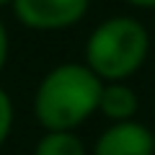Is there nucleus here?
<instances>
[{
    "label": "nucleus",
    "mask_w": 155,
    "mask_h": 155,
    "mask_svg": "<svg viewBox=\"0 0 155 155\" xmlns=\"http://www.w3.org/2000/svg\"><path fill=\"white\" fill-rule=\"evenodd\" d=\"M104 80L85 62H60L34 88L31 111L44 132H75L98 114Z\"/></svg>",
    "instance_id": "1"
},
{
    "label": "nucleus",
    "mask_w": 155,
    "mask_h": 155,
    "mask_svg": "<svg viewBox=\"0 0 155 155\" xmlns=\"http://www.w3.org/2000/svg\"><path fill=\"white\" fill-rule=\"evenodd\" d=\"M150 49L147 26L134 16L119 13L93 26L83 44V62L104 83H129L145 67Z\"/></svg>",
    "instance_id": "2"
},
{
    "label": "nucleus",
    "mask_w": 155,
    "mask_h": 155,
    "mask_svg": "<svg viewBox=\"0 0 155 155\" xmlns=\"http://www.w3.org/2000/svg\"><path fill=\"white\" fill-rule=\"evenodd\" d=\"M16 21L36 34H60L78 26L91 11V0H13Z\"/></svg>",
    "instance_id": "3"
},
{
    "label": "nucleus",
    "mask_w": 155,
    "mask_h": 155,
    "mask_svg": "<svg viewBox=\"0 0 155 155\" xmlns=\"http://www.w3.org/2000/svg\"><path fill=\"white\" fill-rule=\"evenodd\" d=\"M91 155H155V134L137 119L109 124L96 137Z\"/></svg>",
    "instance_id": "4"
},
{
    "label": "nucleus",
    "mask_w": 155,
    "mask_h": 155,
    "mask_svg": "<svg viewBox=\"0 0 155 155\" xmlns=\"http://www.w3.org/2000/svg\"><path fill=\"white\" fill-rule=\"evenodd\" d=\"M98 114L109 124L132 122L140 114V96L129 83H104L98 98Z\"/></svg>",
    "instance_id": "5"
},
{
    "label": "nucleus",
    "mask_w": 155,
    "mask_h": 155,
    "mask_svg": "<svg viewBox=\"0 0 155 155\" xmlns=\"http://www.w3.org/2000/svg\"><path fill=\"white\" fill-rule=\"evenodd\" d=\"M31 155H91L78 132H44Z\"/></svg>",
    "instance_id": "6"
},
{
    "label": "nucleus",
    "mask_w": 155,
    "mask_h": 155,
    "mask_svg": "<svg viewBox=\"0 0 155 155\" xmlns=\"http://www.w3.org/2000/svg\"><path fill=\"white\" fill-rule=\"evenodd\" d=\"M13 124H16V104H13L11 93L0 85V147L8 142Z\"/></svg>",
    "instance_id": "7"
},
{
    "label": "nucleus",
    "mask_w": 155,
    "mask_h": 155,
    "mask_svg": "<svg viewBox=\"0 0 155 155\" xmlns=\"http://www.w3.org/2000/svg\"><path fill=\"white\" fill-rule=\"evenodd\" d=\"M8 57H11V34H8V26L5 21L0 18V75L8 65Z\"/></svg>",
    "instance_id": "8"
},
{
    "label": "nucleus",
    "mask_w": 155,
    "mask_h": 155,
    "mask_svg": "<svg viewBox=\"0 0 155 155\" xmlns=\"http://www.w3.org/2000/svg\"><path fill=\"white\" fill-rule=\"evenodd\" d=\"M129 8H137V11H155V0H122Z\"/></svg>",
    "instance_id": "9"
},
{
    "label": "nucleus",
    "mask_w": 155,
    "mask_h": 155,
    "mask_svg": "<svg viewBox=\"0 0 155 155\" xmlns=\"http://www.w3.org/2000/svg\"><path fill=\"white\" fill-rule=\"evenodd\" d=\"M5 5H13V0H0V8H5Z\"/></svg>",
    "instance_id": "10"
},
{
    "label": "nucleus",
    "mask_w": 155,
    "mask_h": 155,
    "mask_svg": "<svg viewBox=\"0 0 155 155\" xmlns=\"http://www.w3.org/2000/svg\"><path fill=\"white\" fill-rule=\"evenodd\" d=\"M153 134H155V129H153Z\"/></svg>",
    "instance_id": "11"
}]
</instances>
